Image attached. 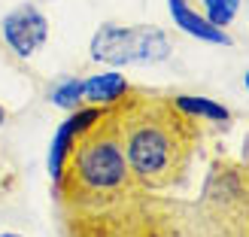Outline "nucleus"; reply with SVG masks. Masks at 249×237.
Instances as JSON below:
<instances>
[{
  "instance_id": "nucleus-9",
  "label": "nucleus",
  "mask_w": 249,
  "mask_h": 237,
  "mask_svg": "<svg viewBox=\"0 0 249 237\" xmlns=\"http://www.w3.org/2000/svg\"><path fill=\"white\" fill-rule=\"evenodd\" d=\"M49 101H52L55 107H67V109L79 107V101H82V82L79 79H64L58 89H52Z\"/></svg>"
},
{
  "instance_id": "nucleus-8",
  "label": "nucleus",
  "mask_w": 249,
  "mask_h": 237,
  "mask_svg": "<svg viewBox=\"0 0 249 237\" xmlns=\"http://www.w3.org/2000/svg\"><path fill=\"white\" fill-rule=\"evenodd\" d=\"M240 9V0H204V18L216 28H228Z\"/></svg>"
},
{
  "instance_id": "nucleus-2",
  "label": "nucleus",
  "mask_w": 249,
  "mask_h": 237,
  "mask_svg": "<svg viewBox=\"0 0 249 237\" xmlns=\"http://www.w3.org/2000/svg\"><path fill=\"white\" fill-rule=\"evenodd\" d=\"M55 180L64 201L82 213H104L122 201L134 173L122 149L116 109H107L94 122L76 128Z\"/></svg>"
},
{
  "instance_id": "nucleus-1",
  "label": "nucleus",
  "mask_w": 249,
  "mask_h": 237,
  "mask_svg": "<svg viewBox=\"0 0 249 237\" xmlns=\"http://www.w3.org/2000/svg\"><path fill=\"white\" fill-rule=\"evenodd\" d=\"M119 134L134 180L149 189L177 185L195 152V116L155 94H131L119 109Z\"/></svg>"
},
{
  "instance_id": "nucleus-7",
  "label": "nucleus",
  "mask_w": 249,
  "mask_h": 237,
  "mask_svg": "<svg viewBox=\"0 0 249 237\" xmlns=\"http://www.w3.org/2000/svg\"><path fill=\"white\" fill-rule=\"evenodd\" d=\"M173 104H177L182 113H189V116H204V119H213V122H228L231 113L222 104L216 101H207V97H189V94H182V97H173Z\"/></svg>"
},
{
  "instance_id": "nucleus-10",
  "label": "nucleus",
  "mask_w": 249,
  "mask_h": 237,
  "mask_svg": "<svg viewBox=\"0 0 249 237\" xmlns=\"http://www.w3.org/2000/svg\"><path fill=\"white\" fill-rule=\"evenodd\" d=\"M3 119H6V113H3V107H0V125H3Z\"/></svg>"
},
{
  "instance_id": "nucleus-3",
  "label": "nucleus",
  "mask_w": 249,
  "mask_h": 237,
  "mask_svg": "<svg viewBox=\"0 0 249 237\" xmlns=\"http://www.w3.org/2000/svg\"><path fill=\"white\" fill-rule=\"evenodd\" d=\"M91 55L104 64H152L170 55V40L158 28H116L104 24L91 40Z\"/></svg>"
},
{
  "instance_id": "nucleus-5",
  "label": "nucleus",
  "mask_w": 249,
  "mask_h": 237,
  "mask_svg": "<svg viewBox=\"0 0 249 237\" xmlns=\"http://www.w3.org/2000/svg\"><path fill=\"white\" fill-rule=\"evenodd\" d=\"M167 3H170L173 21H177L182 31H189L192 36H197V40H207V43H219V46H228V43H231V36H228L225 31L216 28L213 21H207L204 16H197V12L185 3V0H167Z\"/></svg>"
},
{
  "instance_id": "nucleus-11",
  "label": "nucleus",
  "mask_w": 249,
  "mask_h": 237,
  "mask_svg": "<svg viewBox=\"0 0 249 237\" xmlns=\"http://www.w3.org/2000/svg\"><path fill=\"white\" fill-rule=\"evenodd\" d=\"M0 237H18V234H0Z\"/></svg>"
},
{
  "instance_id": "nucleus-12",
  "label": "nucleus",
  "mask_w": 249,
  "mask_h": 237,
  "mask_svg": "<svg viewBox=\"0 0 249 237\" xmlns=\"http://www.w3.org/2000/svg\"><path fill=\"white\" fill-rule=\"evenodd\" d=\"M246 89H249V73H246Z\"/></svg>"
},
{
  "instance_id": "nucleus-6",
  "label": "nucleus",
  "mask_w": 249,
  "mask_h": 237,
  "mask_svg": "<svg viewBox=\"0 0 249 237\" xmlns=\"http://www.w3.org/2000/svg\"><path fill=\"white\" fill-rule=\"evenodd\" d=\"M128 79L122 73H101L82 82V101L89 104H116L128 94Z\"/></svg>"
},
{
  "instance_id": "nucleus-4",
  "label": "nucleus",
  "mask_w": 249,
  "mask_h": 237,
  "mask_svg": "<svg viewBox=\"0 0 249 237\" xmlns=\"http://www.w3.org/2000/svg\"><path fill=\"white\" fill-rule=\"evenodd\" d=\"M0 34L18 58H34L49 36V21L36 6H18L0 21Z\"/></svg>"
}]
</instances>
